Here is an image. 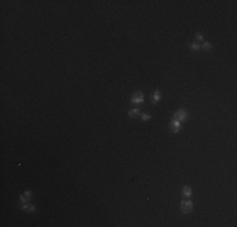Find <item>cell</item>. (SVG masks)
<instances>
[{
  "mask_svg": "<svg viewBox=\"0 0 237 227\" xmlns=\"http://www.w3.org/2000/svg\"><path fill=\"white\" fill-rule=\"evenodd\" d=\"M130 101H131V104H135V105L136 104H142L144 102V95H142V92H135V93H133Z\"/></svg>",
  "mask_w": 237,
  "mask_h": 227,
  "instance_id": "cell-1",
  "label": "cell"
},
{
  "mask_svg": "<svg viewBox=\"0 0 237 227\" xmlns=\"http://www.w3.org/2000/svg\"><path fill=\"white\" fill-rule=\"evenodd\" d=\"M187 116H188V114H187V111L183 109L178 110L177 112H175V115H174V120H178V121H184L185 119H187Z\"/></svg>",
  "mask_w": 237,
  "mask_h": 227,
  "instance_id": "cell-2",
  "label": "cell"
},
{
  "mask_svg": "<svg viewBox=\"0 0 237 227\" xmlns=\"http://www.w3.org/2000/svg\"><path fill=\"white\" fill-rule=\"evenodd\" d=\"M193 209V203L190 201H183L182 202V211L183 213H189Z\"/></svg>",
  "mask_w": 237,
  "mask_h": 227,
  "instance_id": "cell-3",
  "label": "cell"
},
{
  "mask_svg": "<svg viewBox=\"0 0 237 227\" xmlns=\"http://www.w3.org/2000/svg\"><path fill=\"white\" fill-rule=\"evenodd\" d=\"M170 130L173 133H178L180 130V121L173 119V121H171V124H170Z\"/></svg>",
  "mask_w": 237,
  "mask_h": 227,
  "instance_id": "cell-4",
  "label": "cell"
},
{
  "mask_svg": "<svg viewBox=\"0 0 237 227\" xmlns=\"http://www.w3.org/2000/svg\"><path fill=\"white\" fill-rule=\"evenodd\" d=\"M160 99H161L160 91H159V90H156V91L154 92V95H153V105H155V104H156Z\"/></svg>",
  "mask_w": 237,
  "mask_h": 227,
  "instance_id": "cell-5",
  "label": "cell"
},
{
  "mask_svg": "<svg viewBox=\"0 0 237 227\" xmlns=\"http://www.w3.org/2000/svg\"><path fill=\"white\" fill-rule=\"evenodd\" d=\"M140 114H141V112H140V110L139 109H134V110H131V111H129V118H138Z\"/></svg>",
  "mask_w": 237,
  "mask_h": 227,
  "instance_id": "cell-6",
  "label": "cell"
},
{
  "mask_svg": "<svg viewBox=\"0 0 237 227\" xmlns=\"http://www.w3.org/2000/svg\"><path fill=\"white\" fill-rule=\"evenodd\" d=\"M183 196L187 198H189L190 196H192V189H190L189 187H184L183 188Z\"/></svg>",
  "mask_w": 237,
  "mask_h": 227,
  "instance_id": "cell-7",
  "label": "cell"
},
{
  "mask_svg": "<svg viewBox=\"0 0 237 227\" xmlns=\"http://www.w3.org/2000/svg\"><path fill=\"white\" fill-rule=\"evenodd\" d=\"M212 48V44L209 43V42H203V44H202V49L203 50H209Z\"/></svg>",
  "mask_w": 237,
  "mask_h": 227,
  "instance_id": "cell-8",
  "label": "cell"
},
{
  "mask_svg": "<svg viewBox=\"0 0 237 227\" xmlns=\"http://www.w3.org/2000/svg\"><path fill=\"white\" fill-rule=\"evenodd\" d=\"M140 118H141L142 121H146V120H150L152 116L149 114H146V112H142V114H140Z\"/></svg>",
  "mask_w": 237,
  "mask_h": 227,
  "instance_id": "cell-9",
  "label": "cell"
},
{
  "mask_svg": "<svg viewBox=\"0 0 237 227\" xmlns=\"http://www.w3.org/2000/svg\"><path fill=\"white\" fill-rule=\"evenodd\" d=\"M200 47H199L198 43H190L189 44V49H193V50H198Z\"/></svg>",
  "mask_w": 237,
  "mask_h": 227,
  "instance_id": "cell-10",
  "label": "cell"
},
{
  "mask_svg": "<svg viewBox=\"0 0 237 227\" xmlns=\"http://www.w3.org/2000/svg\"><path fill=\"white\" fill-rule=\"evenodd\" d=\"M21 208L25 209V211H29V212H34V207H33V206H25V204H23Z\"/></svg>",
  "mask_w": 237,
  "mask_h": 227,
  "instance_id": "cell-11",
  "label": "cell"
},
{
  "mask_svg": "<svg viewBox=\"0 0 237 227\" xmlns=\"http://www.w3.org/2000/svg\"><path fill=\"white\" fill-rule=\"evenodd\" d=\"M196 39L197 40H203V35H202L200 33H197V34H196Z\"/></svg>",
  "mask_w": 237,
  "mask_h": 227,
  "instance_id": "cell-12",
  "label": "cell"
}]
</instances>
